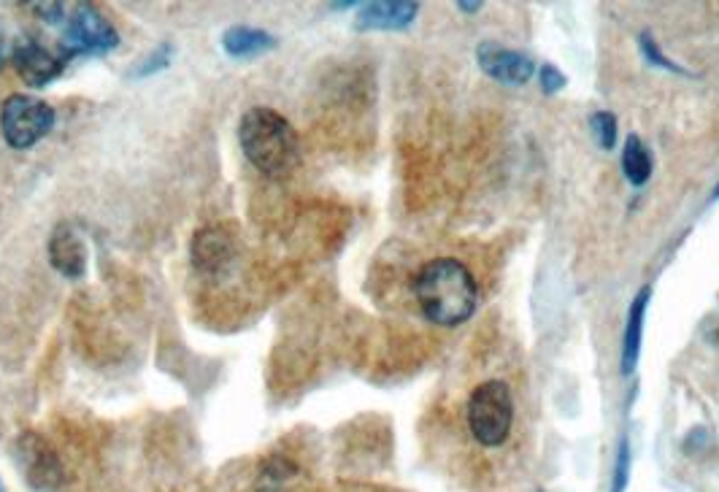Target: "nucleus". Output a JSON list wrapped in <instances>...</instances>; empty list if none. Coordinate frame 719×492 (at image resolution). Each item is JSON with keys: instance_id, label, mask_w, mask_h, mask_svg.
<instances>
[{"instance_id": "obj_16", "label": "nucleus", "mask_w": 719, "mask_h": 492, "mask_svg": "<svg viewBox=\"0 0 719 492\" xmlns=\"http://www.w3.org/2000/svg\"><path fill=\"white\" fill-rule=\"evenodd\" d=\"M630 471H633V449H630V438L622 436L620 444H617L614 468H611V492L628 490Z\"/></svg>"}, {"instance_id": "obj_9", "label": "nucleus", "mask_w": 719, "mask_h": 492, "mask_svg": "<svg viewBox=\"0 0 719 492\" xmlns=\"http://www.w3.org/2000/svg\"><path fill=\"white\" fill-rule=\"evenodd\" d=\"M239 252V236L230 225H206L193 236L189 260L200 274H222Z\"/></svg>"}, {"instance_id": "obj_11", "label": "nucleus", "mask_w": 719, "mask_h": 492, "mask_svg": "<svg viewBox=\"0 0 719 492\" xmlns=\"http://www.w3.org/2000/svg\"><path fill=\"white\" fill-rule=\"evenodd\" d=\"M50 263L65 278H81L87 271V244L70 222H61L50 239Z\"/></svg>"}, {"instance_id": "obj_19", "label": "nucleus", "mask_w": 719, "mask_h": 492, "mask_svg": "<svg viewBox=\"0 0 719 492\" xmlns=\"http://www.w3.org/2000/svg\"><path fill=\"white\" fill-rule=\"evenodd\" d=\"M538 79H541V90H544L546 95H557L563 90V87L568 85L566 74H563V70L557 68V65H552V63L541 65Z\"/></svg>"}, {"instance_id": "obj_2", "label": "nucleus", "mask_w": 719, "mask_h": 492, "mask_svg": "<svg viewBox=\"0 0 719 492\" xmlns=\"http://www.w3.org/2000/svg\"><path fill=\"white\" fill-rule=\"evenodd\" d=\"M239 144L249 163L271 179H282L298 165V133L279 111L249 109L239 122Z\"/></svg>"}, {"instance_id": "obj_5", "label": "nucleus", "mask_w": 719, "mask_h": 492, "mask_svg": "<svg viewBox=\"0 0 719 492\" xmlns=\"http://www.w3.org/2000/svg\"><path fill=\"white\" fill-rule=\"evenodd\" d=\"M120 46L117 28L90 3L76 6L63 28V50L68 55H104Z\"/></svg>"}, {"instance_id": "obj_17", "label": "nucleus", "mask_w": 719, "mask_h": 492, "mask_svg": "<svg viewBox=\"0 0 719 492\" xmlns=\"http://www.w3.org/2000/svg\"><path fill=\"white\" fill-rule=\"evenodd\" d=\"M617 117L611 111H596L590 114V133L596 139V144L603 152H611L617 146Z\"/></svg>"}, {"instance_id": "obj_23", "label": "nucleus", "mask_w": 719, "mask_h": 492, "mask_svg": "<svg viewBox=\"0 0 719 492\" xmlns=\"http://www.w3.org/2000/svg\"><path fill=\"white\" fill-rule=\"evenodd\" d=\"M711 200H719V185L711 189Z\"/></svg>"}, {"instance_id": "obj_18", "label": "nucleus", "mask_w": 719, "mask_h": 492, "mask_svg": "<svg viewBox=\"0 0 719 492\" xmlns=\"http://www.w3.org/2000/svg\"><path fill=\"white\" fill-rule=\"evenodd\" d=\"M171 57H174V46L171 44L154 46V50H150V55H144L133 65V79H146V76L160 74V70L168 68Z\"/></svg>"}, {"instance_id": "obj_3", "label": "nucleus", "mask_w": 719, "mask_h": 492, "mask_svg": "<svg viewBox=\"0 0 719 492\" xmlns=\"http://www.w3.org/2000/svg\"><path fill=\"white\" fill-rule=\"evenodd\" d=\"M468 428L481 447H501L511 436L514 425V398L511 390L501 379H487L473 387L466 408Z\"/></svg>"}, {"instance_id": "obj_7", "label": "nucleus", "mask_w": 719, "mask_h": 492, "mask_svg": "<svg viewBox=\"0 0 719 492\" xmlns=\"http://www.w3.org/2000/svg\"><path fill=\"white\" fill-rule=\"evenodd\" d=\"M11 57H14V68L17 74H20V79L25 81L28 87H33V90L52 85L65 70V55H57L55 50H50V46L41 39H35V35H22V39H17Z\"/></svg>"}, {"instance_id": "obj_8", "label": "nucleus", "mask_w": 719, "mask_h": 492, "mask_svg": "<svg viewBox=\"0 0 719 492\" xmlns=\"http://www.w3.org/2000/svg\"><path fill=\"white\" fill-rule=\"evenodd\" d=\"M477 65L481 74H487L503 87H525L538 74L531 55L509 50V46L495 44V41H481L477 46Z\"/></svg>"}, {"instance_id": "obj_20", "label": "nucleus", "mask_w": 719, "mask_h": 492, "mask_svg": "<svg viewBox=\"0 0 719 492\" xmlns=\"http://www.w3.org/2000/svg\"><path fill=\"white\" fill-rule=\"evenodd\" d=\"M25 6H31L33 14L39 17V20L50 22V25H61L63 20H68L63 3H25Z\"/></svg>"}, {"instance_id": "obj_10", "label": "nucleus", "mask_w": 719, "mask_h": 492, "mask_svg": "<svg viewBox=\"0 0 719 492\" xmlns=\"http://www.w3.org/2000/svg\"><path fill=\"white\" fill-rule=\"evenodd\" d=\"M420 17V3L414 0H373L360 3L355 28L358 31H406Z\"/></svg>"}, {"instance_id": "obj_13", "label": "nucleus", "mask_w": 719, "mask_h": 492, "mask_svg": "<svg viewBox=\"0 0 719 492\" xmlns=\"http://www.w3.org/2000/svg\"><path fill=\"white\" fill-rule=\"evenodd\" d=\"M273 46H276V39L269 31H263V28L236 25L228 28L222 35V50L230 57H258L271 52Z\"/></svg>"}, {"instance_id": "obj_24", "label": "nucleus", "mask_w": 719, "mask_h": 492, "mask_svg": "<svg viewBox=\"0 0 719 492\" xmlns=\"http://www.w3.org/2000/svg\"><path fill=\"white\" fill-rule=\"evenodd\" d=\"M0 492H6V490H3V482H0Z\"/></svg>"}, {"instance_id": "obj_21", "label": "nucleus", "mask_w": 719, "mask_h": 492, "mask_svg": "<svg viewBox=\"0 0 719 492\" xmlns=\"http://www.w3.org/2000/svg\"><path fill=\"white\" fill-rule=\"evenodd\" d=\"M457 9L468 11V14H477V11H481V3L479 0H460V3H457Z\"/></svg>"}, {"instance_id": "obj_1", "label": "nucleus", "mask_w": 719, "mask_h": 492, "mask_svg": "<svg viewBox=\"0 0 719 492\" xmlns=\"http://www.w3.org/2000/svg\"><path fill=\"white\" fill-rule=\"evenodd\" d=\"M412 289L422 317L438 328H457L477 314V278L455 258H436L422 265Z\"/></svg>"}, {"instance_id": "obj_4", "label": "nucleus", "mask_w": 719, "mask_h": 492, "mask_svg": "<svg viewBox=\"0 0 719 492\" xmlns=\"http://www.w3.org/2000/svg\"><path fill=\"white\" fill-rule=\"evenodd\" d=\"M55 109L35 95H11L0 106V133L11 150H31L55 128Z\"/></svg>"}, {"instance_id": "obj_6", "label": "nucleus", "mask_w": 719, "mask_h": 492, "mask_svg": "<svg viewBox=\"0 0 719 492\" xmlns=\"http://www.w3.org/2000/svg\"><path fill=\"white\" fill-rule=\"evenodd\" d=\"M17 466L33 490L52 492L63 484V462L57 458L55 447L39 433L28 430L17 438Z\"/></svg>"}, {"instance_id": "obj_25", "label": "nucleus", "mask_w": 719, "mask_h": 492, "mask_svg": "<svg viewBox=\"0 0 719 492\" xmlns=\"http://www.w3.org/2000/svg\"><path fill=\"white\" fill-rule=\"evenodd\" d=\"M538 492H544V490H538Z\"/></svg>"}, {"instance_id": "obj_22", "label": "nucleus", "mask_w": 719, "mask_h": 492, "mask_svg": "<svg viewBox=\"0 0 719 492\" xmlns=\"http://www.w3.org/2000/svg\"><path fill=\"white\" fill-rule=\"evenodd\" d=\"M9 41H6V35H3V31H0V68H3V65H6V61H9Z\"/></svg>"}, {"instance_id": "obj_15", "label": "nucleus", "mask_w": 719, "mask_h": 492, "mask_svg": "<svg viewBox=\"0 0 719 492\" xmlns=\"http://www.w3.org/2000/svg\"><path fill=\"white\" fill-rule=\"evenodd\" d=\"M639 50L641 55H644V61L650 65H655L657 70H665V74H679V76H693L687 68H682L679 63L671 61L668 55H665L663 50H660V44L655 41V35L652 33H641L639 35Z\"/></svg>"}, {"instance_id": "obj_12", "label": "nucleus", "mask_w": 719, "mask_h": 492, "mask_svg": "<svg viewBox=\"0 0 719 492\" xmlns=\"http://www.w3.org/2000/svg\"><path fill=\"white\" fill-rule=\"evenodd\" d=\"M652 300V287H641L635 293V298L630 300L628 319H625V336H622V358H620V371L622 376H633L635 369H639L641 358V341H644V319L646 308H650Z\"/></svg>"}, {"instance_id": "obj_14", "label": "nucleus", "mask_w": 719, "mask_h": 492, "mask_svg": "<svg viewBox=\"0 0 719 492\" xmlns=\"http://www.w3.org/2000/svg\"><path fill=\"white\" fill-rule=\"evenodd\" d=\"M652 171H655V160H652L650 146L641 135L630 133L622 146V174L633 187H644L652 179Z\"/></svg>"}]
</instances>
